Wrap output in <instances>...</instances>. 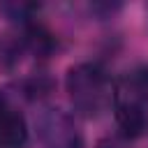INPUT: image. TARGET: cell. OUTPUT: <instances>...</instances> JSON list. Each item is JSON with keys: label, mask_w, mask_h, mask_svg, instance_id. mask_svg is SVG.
Returning <instances> with one entry per match:
<instances>
[{"label": "cell", "mask_w": 148, "mask_h": 148, "mask_svg": "<svg viewBox=\"0 0 148 148\" xmlns=\"http://www.w3.org/2000/svg\"><path fill=\"white\" fill-rule=\"evenodd\" d=\"M21 88H23V92H25L28 99H42V97H46L53 90V79L46 72H35V74H30L23 81Z\"/></svg>", "instance_id": "cell-7"}, {"label": "cell", "mask_w": 148, "mask_h": 148, "mask_svg": "<svg viewBox=\"0 0 148 148\" xmlns=\"http://www.w3.org/2000/svg\"><path fill=\"white\" fill-rule=\"evenodd\" d=\"M97 148H127L123 136H104L97 141Z\"/></svg>", "instance_id": "cell-8"}, {"label": "cell", "mask_w": 148, "mask_h": 148, "mask_svg": "<svg viewBox=\"0 0 148 148\" xmlns=\"http://www.w3.org/2000/svg\"><path fill=\"white\" fill-rule=\"evenodd\" d=\"M7 106H9V104H7V99H5V95H0V113H2V111H5Z\"/></svg>", "instance_id": "cell-9"}, {"label": "cell", "mask_w": 148, "mask_h": 148, "mask_svg": "<svg viewBox=\"0 0 148 148\" xmlns=\"http://www.w3.org/2000/svg\"><path fill=\"white\" fill-rule=\"evenodd\" d=\"M28 143V123L25 118L7 106L0 113V148H23Z\"/></svg>", "instance_id": "cell-5"}, {"label": "cell", "mask_w": 148, "mask_h": 148, "mask_svg": "<svg viewBox=\"0 0 148 148\" xmlns=\"http://www.w3.org/2000/svg\"><path fill=\"white\" fill-rule=\"evenodd\" d=\"M113 116H116V125H118L123 139H136V136L143 134V130H146V109L116 104Z\"/></svg>", "instance_id": "cell-6"}, {"label": "cell", "mask_w": 148, "mask_h": 148, "mask_svg": "<svg viewBox=\"0 0 148 148\" xmlns=\"http://www.w3.org/2000/svg\"><path fill=\"white\" fill-rule=\"evenodd\" d=\"M136 106L146 109L148 104V65L130 67L116 83H113V106Z\"/></svg>", "instance_id": "cell-3"}, {"label": "cell", "mask_w": 148, "mask_h": 148, "mask_svg": "<svg viewBox=\"0 0 148 148\" xmlns=\"http://www.w3.org/2000/svg\"><path fill=\"white\" fill-rule=\"evenodd\" d=\"M65 90L76 113L97 118L113 102V83L97 62H76L65 74Z\"/></svg>", "instance_id": "cell-1"}, {"label": "cell", "mask_w": 148, "mask_h": 148, "mask_svg": "<svg viewBox=\"0 0 148 148\" xmlns=\"http://www.w3.org/2000/svg\"><path fill=\"white\" fill-rule=\"evenodd\" d=\"M37 136L42 148H83V136L74 116L60 106H46L39 111Z\"/></svg>", "instance_id": "cell-2"}, {"label": "cell", "mask_w": 148, "mask_h": 148, "mask_svg": "<svg viewBox=\"0 0 148 148\" xmlns=\"http://www.w3.org/2000/svg\"><path fill=\"white\" fill-rule=\"evenodd\" d=\"M23 46L35 58H49L58 49V39H56V35L44 23H39L37 18H32L30 23L23 25Z\"/></svg>", "instance_id": "cell-4"}]
</instances>
